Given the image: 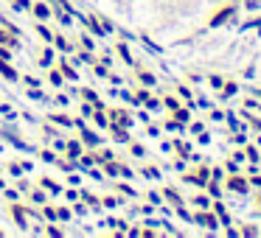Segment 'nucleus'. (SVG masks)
<instances>
[{
  "label": "nucleus",
  "instance_id": "1",
  "mask_svg": "<svg viewBox=\"0 0 261 238\" xmlns=\"http://www.w3.org/2000/svg\"><path fill=\"white\" fill-rule=\"evenodd\" d=\"M227 188H230V191H236V193H247L250 182L244 180V176H230V180H227Z\"/></svg>",
  "mask_w": 261,
  "mask_h": 238
},
{
  "label": "nucleus",
  "instance_id": "2",
  "mask_svg": "<svg viewBox=\"0 0 261 238\" xmlns=\"http://www.w3.org/2000/svg\"><path fill=\"white\" fill-rule=\"evenodd\" d=\"M0 45H9V48H14V45H17V37H14L12 31H6L3 25H0Z\"/></svg>",
  "mask_w": 261,
  "mask_h": 238
},
{
  "label": "nucleus",
  "instance_id": "3",
  "mask_svg": "<svg viewBox=\"0 0 261 238\" xmlns=\"http://www.w3.org/2000/svg\"><path fill=\"white\" fill-rule=\"evenodd\" d=\"M230 17H233V6H227V9H222V12L216 14L214 20H211V25H222L225 20H230Z\"/></svg>",
  "mask_w": 261,
  "mask_h": 238
},
{
  "label": "nucleus",
  "instance_id": "4",
  "mask_svg": "<svg viewBox=\"0 0 261 238\" xmlns=\"http://www.w3.org/2000/svg\"><path fill=\"white\" fill-rule=\"evenodd\" d=\"M0 73L6 76V79H12V81H14V79H17V73H14V70H12V68H9V65H6V62H0Z\"/></svg>",
  "mask_w": 261,
  "mask_h": 238
},
{
  "label": "nucleus",
  "instance_id": "5",
  "mask_svg": "<svg viewBox=\"0 0 261 238\" xmlns=\"http://www.w3.org/2000/svg\"><path fill=\"white\" fill-rule=\"evenodd\" d=\"M199 224H205V227H216V219L211 213H205V216H199Z\"/></svg>",
  "mask_w": 261,
  "mask_h": 238
},
{
  "label": "nucleus",
  "instance_id": "6",
  "mask_svg": "<svg viewBox=\"0 0 261 238\" xmlns=\"http://www.w3.org/2000/svg\"><path fill=\"white\" fill-rule=\"evenodd\" d=\"M34 14H37V17H48V6H42V3H37V6H34Z\"/></svg>",
  "mask_w": 261,
  "mask_h": 238
},
{
  "label": "nucleus",
  "instance_id": "7",
  "mask_svg": "<svg viewBox=\"0 0 261 238\" xmlns=\"http://www.w3.org/2000/svg\"><path fill=\"white\" fill-rule=\"evenodd\" d=\"M244 9H250V12H255V9H261V0H244Z\"/></svg>",
  "mask_w": 261,
  "mask_h": 238
},
{
  "label": "nucleus",
  "instance_id": "8",
  "mask_svg": "<svg viewBox=\"0 0 261 238\" xmlns=\"http://www.w3.org/2000/svg\"><path fill=\"white\" fill-rule=\"evenodd\" d=\"M118 51H121V56H124V59H126V62H129V65H132V56H129V51H126V45H118Z\"/></svg>",
  "mask_w": 261,
  "mask_h": 238
},
{
  "label": "nucleus",
  "instance_id": "9",
  "mask_svg": "<svg viewBox=\"0 0 261 238\" xmlns=\"http://www.w3.org/2000/svg\"><path fill=\"white\" fill-rule=\"evenodd\" d=\"M255 202H258V204H255V207H258V213H261V193H258V199H255Z\"/></svg>",
  "mask_w": 261,
  "mask_h": 238
}]
</instances>
